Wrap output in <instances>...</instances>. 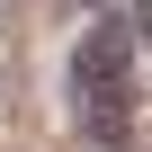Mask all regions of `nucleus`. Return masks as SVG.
<instances>
[{
  "label": "nucleus",
  "instance_id": "nucleus-1",
  "mask_svg": "<svg viewBox=\"0 0 152 152\" xmlns=\"http://www.w3.org/2000/svg\"><path fill=\"white\" fill-rule=\"evenodd\" d=\"M72 99H81V125H90V143H125V125H134V81H125V18H107V27L81 45V63H72Z\"/></svg>",
  "mask_w": 152,
  "mask_h": 152
}]
</instances>
